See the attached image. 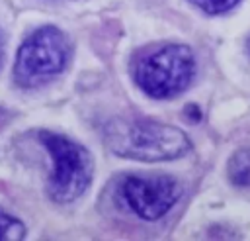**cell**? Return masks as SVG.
Instances as JSON below:
<instances>
[{
    "mask_svg": "<svg viewBox=\"0 0 250 241\" xmlns=\"http://www.w3.org/2000/svg\"><path fill=\"white\" fill-rule=\"evenodd\" d=\"M25 235L23 223L0 210V241H16Z\"/></svg>",
    "mask_w": 250,
    "mask_h": 241,
    "instance_id": "obj_7",
    "label": "cell"
},
{
    "mask_svg": "<svg viewBox=\"0 0 250 241\" xmlns=\"http://www.w3.org/2000/svg\"><path fill=\"white\" fill-rule=\"evenodd\" d=\"M109 149L137 161H168L189 151V139L178 127L146 120H115L105 131Z\"/></svg>",
    "mask_w": 250,
    "mask_h": 241,
    "instance_id": "obj_1",
    "label": "cell"
},
{
    "mask_svg": "<svg viewBox=\"0 0 250 241\" xmlns=\"http://www.w3.org/2000/svg\"><path fill=\"white\" fill-rule=\"evenodd\" d=\"M119 196L127 210L143 219L166 216L182 196V186L166 174H133L121 184Z\"/></svg>",
    "mask_w": 250,
    "mask_h": 241,
    "instance_id": "obj_5",
    "label": "cell"
},
{
    "mask_svg": "<svg viewBox=\"0 0 250 241\" xmlns=\"http://www.w3.org/2000/svg\"><path fill=\"white\" fill-rule=\"evenodd\" d=\"M229 176L232 184L250 188V147L238 149L229 163Z\"/></svg>",
    "mask_w": 250,
    "mask_h": 241,
    "instance_id": "obj_6",
    "label": "cell"
},
{
    "mask_svg": "<svg viewBox=\"0 0 250 241\" xmlns=\"http://www.w3.org/2000/svg\"><path fill=\"white\" fill-rule=\"evenodd\" d=\"M68 57L70 43L66 35L53 25H45L21 43L14 65V76L21 86H39L62 72Z\"/></svg>",
    "mask_w": 250,
    "mask_h": 241,
    "instance_id": "obj_4",
    "label": "cell"
},
{
    "mask_svg": "<svg viewBox=\"0 0 250 241\" xmlns=\"http://www.w3.org/2000/svg\"><path fill=\"white\" fill-rule=\"evenodd\" d=\"M195 74L189 47L168 43L143 53L135 65L137 84L152 98H172L188 88Z\"/></svg>",
    "mask_w": 250,
    "mask_h": 241,
    "instance_id": "obj_2",
    "label": "cell"
},
{
    "mask_svg": "<svg viewBox=\"0 0 250 241\" xmlns=\"http://www.w3.org/2000/svg\"><path fill=\"white\" fill-rule=\"evenodd\" d=\"M189 2L207 14H223V12L230 10L238 0H189Z\"/></svg>",
    "mask_w": 250,
    "mask_h": 241,
    "instance_id": "obj_8",
    "label": "cell"
},
{
    "mask_svg": "<svg viewBox=\"0 0 250 241\" xmlns=\"http://www.w3.org/2000/svg\"><path fill=\"white\" fill-rule=\"evenodd\" d=\"M39 141L49 151L53 161L47 186L51 198L62 204L76 200L92 180L94 165L90 153L82 145L53 131H41Z\"/></svg>",
    "mask_w": 250,
    "mask_h": 241,
    "instance_id": "obj_3",
    "label": "cell"
}]
</instances>
